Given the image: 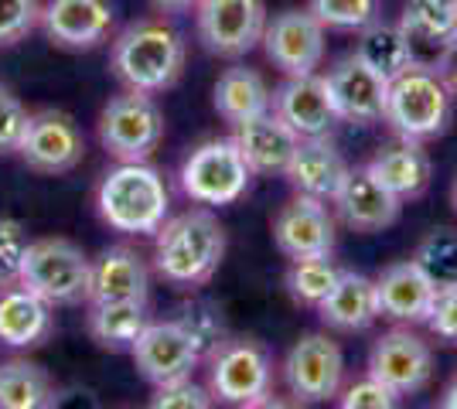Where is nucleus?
<instances>
[{
  "label": "nucleus",
  "instance_id": "obj_1",
  "mask_svg": "<svg viewBox=\"0 0 457 409\" xmlns=\"http://www.w3.org/2000/svg\"><path fill=\"white\" fill-rule=\"evenodd\" d=\"M99 218L123 235H157L168 222L171 195L157 168L147 160H120L96 188Z\"/></svg>",
  "mask_w": 457,
  "mask_h": 409
},
{
  "label": "nucleus",
  "instance_id": "obj_2",
  "mask_svg": "<svg viewBox=\"0 0 457 409\" xmlns=\"http://www.w3.org/2000/svg\"><path fill=\"white\" fill-rule=\"evenodd\" d=\"M188 48L181 31L161 18L137 20L123 28L113 41V72L116 78L137 93H164L185 72Z\"/></svg>",
  "mask_w": 457,
  "mask_h": 409
},
{
  "label": "nucleus",
  "instance_id": "obj_3",
  "mask_svg": "<svg viewBox=\"0 0 457 409\" xmlns=\"http://www.w3.org/2000/svg\"><path fill=\"white\" fill-rule=\"evenodd\" d=\"M226 256V229L209 209H191L157 229L154 270L174 287H198Z\"/></svg>",
  "mask_w": 457,
  "mask_h": 409
},
{
  "label": "nucleus",
  "instance_id": "obj_4",
  "mask_svg": "<svg viewBox=\"0 0 457 409\" xmlns=\"http://www.w3.org/2000/svg\"><path fill=\"white\" fill-rule=\"evenodd\" d=\"M451 110H454V93H451L447 78L440 72H427V69L410 65L403 76L389 82L382 119L396 130L400 140L423 143V140H434L447 130Z\"/></svg>",
  "mask_w": 457,
  "mask_h": 409
},
{
  "label": "nucleus",
  "instance_id": "obj_5",
  "mask_svg": "<svg viewBox=\"0 0 457 409\" xmlns=\"http://www.w3.org/2000/svg\"><path fill=\"white\" fill-rule=\"evenodd\" d=\"M21 287L52 307L82 304L93 287V259L69 239H35L21 266Z\"/></svg>",
  "mask_w": 457,
  "mask_h": 409
},
{
  "label": "nucleus",
  "instance_id": "obj_6",
  "mask_svg": "<svg viewBox=\"0 0 457 409\" xmlns=\"http://www.w3.org/2000/svg\"><path fill=\"white\" fill-rule=\"evenodd\" d=\"M212 399L236 409H256L273 396V362L253 338H226L209 351Z\"/></svg>",
  "mask_w": 457,
  "mask_h": 409
},
{
  "label": "nucleus",
  "instance_id": "obj_7",
  "mask_svg": "<svg viewBox=\"0 0 457 409\" xmlns=\"http://www.w3.org/2000/svg\"><path fill=\"white\" fill-rule=\"evenodd\" d=\"M181 192L198 205H232L246 195L253 171L232 136L198 143L181 164Z\"/></svg>",
  "mask_w": 457,
  "mask_h": 409
},
{
  "label": "nucleus",
  "instance_id": "obj_8",
  "mask_svg": "<svg viewBox=\"0 0 457 409\" xmlns=\"http://www.w3.org/2000/svg\"><path fill=\"white\" fill-rule=\"evenodd\" d=\"M164 136V113L154 96L127 89L99 113V143L116 160H147Z\"/></svg>",
  "mask_w": 457,
  "mask_h": 409
},
{
  "label": "nucleus",
  "instance_id": "obj_9",
  "mask_svg": "<svg viewBox=\"0 0 457 409\" xmlns=\"http://www.w3.org/2000/svg\"><path fill=\"white\" fill-rule=\"evenodd\" d=\"M396 24L406 38L410 65L444 76L457 52V0H410Z\"/></svg>",
  "mask_w": 457,
  "mask_h": 409
},
{
  "label": "nucleus",
  "instance_id": "obj_10",
  "mask_svg": "<svg viewBox=\"0 0 457 409\" xmlns=\"http://www.w3.org/2000/svg\"><path fill=\"white\" fill-rule=\"evenodd\" d=\"M198 38L212 55L239 59L253 52L267 31V4L263 0H198Z\"/></svg>",
  "mask_w": 457,
  "mask_h": 409
},
{
  "label": "nucleus",
  "instance_id": "obj_11",
  "mask_svg": "<svg viewBox=\"0 0 457 409\" xmlns=\"http://www.w3.org/2000/svg\"><path fill=\"white\" fill-rule=\"evenodd\" d=\"M130 351H134V362L140 375L147 382H154L157 389L191 379L195 365L205 358L202 348H198V341L191 338V331L178 317L174 321H151Z\"/></svg>",
  "mask_w": 457,
  "mask_h": 409
},
{
  "label": "nucleus",
  "instance_id": "obj_12",
  "mask_svg": "<svg viewBox=\"0 0 457 409\" xmlns=\"http://www.w3.org/2000/svg\"><path fill=\"white\" fill-rule=\"evenodd\" d=\"M18 154L38 175H65L86 157V136L65 110H38L28 117Z\"/></svg>",
  "mask_w": 457,
  "mask_h": 409
},
{
  "label": "nucleus",
  "instance_id": "obj_13",
  "mask_svg": "<svg viewBox=\"0 0 457 409\" xmlns=\"http://www.w3.org/2000/svg\"><path fill=\"white\" fill-rule=\"evenodd\" d=\"M345 375L342 348L321 331H311L294 341V348L287 351L284 379L287 389L297 403H324L331 396H338Z\"/></svg>",
  "mask_w": 457,
  "mask_h": 409
},
{
  "label": "nucleus",
  "instance_id": "obj_14",
  "mask_svg": "<svg viewBox=\"0 0 457 409\" xmlns=\"http://www.w3.org/2000/svg\"><path fill=\"white\" fill-rule=\"evenodd\" d=\"M324 28L311 11L287 7L267 20L263 31V48L267 59L284 72V76H311L324 61Z\"/></svg>",
  "mask_w": 457,
  "mask_h": 409
},
{
  "label": "nucleus",
  "instance_id": "obj_15",
  "mask_svg": "<svg viewBox=\"0 0 457 409\" xmlns=\"http://www.w3.org/2000/svg\"><path fill=\"white\" fill-rule=\"evenodd\" d=\"M369 375L376 382H382L386 389H393L396 396H406V392H417L430 382L434 355H430L423 338H417L406 328H393L372 345Z\"/></svg>",
  "mask_w": 457,
  "mask_h": 409
},
{
  "label": "nucleus",
  "instance_id": "obj_16",
  "mask_svg": "<svg viewBox=\"0 0 457 409\" xmlns=\"http://www.w3.org/2000/svg\"><path fill=\"white\" fill-rule=\"evenodd\" d=\"M273 242L290 259L331 256L335 249V218L321 198L294 195L273 218Z\"/></svg>",
  "mask_w": 457,
  "mask_h": 409
},
{
  "label": "nucleus",
  "instance_id": "obj_17",
  "mask_svg": "<svg viewBox=\"0 0 457 409\" xmlns=\"http://www.w3.org/2000/svg\"><path fill=\"white\" fill-rule=\"evenodd\" d=\"M324 82H328L331 102L338 110V119H348V123H376V119H382L389 82L376 76L355 52L335 61L328 69Z\"/></svg>",
  "mask_w": 457,
  "mask_h": 409
},
{
  "label": "nucleus",
  "instance_id": "obj_18",
  "mask_svg": "<svg viewBox=\"0 0 457 409\" xmlns=\"http://www.w3.org/2000/svg\"><path fill=\"white\" fill-rule=\"evenodd\" d=\"M113 0H48V4H41V28L62 48L103 45L113 31Z\"/></svg>",
  "mask_w": 457,
  "mask_h": 409
},
{
  "label": "nucleus",
  "instance_id": "obj_19",
  "mask_svg": "<svg viewBox=\"0 0 457 409\" xmlns=\"http://www.w3.org/2000/svg\"><path fill=\"white\" fill-rule=\"evenodd\" d=\"M273 113L284 119L294 134L307 136H328L331 127L338 123V110L331 102L324 76H287V82L273 93Z\"/></svg>",
  "mask_w": 457,
  "mask_h": 409
},
{
  "label": "nucleus",
  "instance_id": "obj_20",
  "mask_svg": "<svg viewBox=\"0 0 457 409\" xmlns=\"http://www.w3.org/2000/svg\"><path fill=\"white\" fill-rule=\"evenodd\" d=\"M342 222L355 233H382L400 218L403 201L379 184L369 168H348L338 195L331 198Z\"/></svg>",
  "mask_w": 457,
  "mask_h": 409
},
{
  "label": "nucleus",
  "instance_id": "obj_21",
  "mask_svg": "<svg viewBox=\"0 0 457 409\" xmlns=\"http://www.w3.org/2000/svg\"><path fill=\"white\" fill-rule=\"evenodd\" d=\"M434 297H437V287L417 266V259L396 263V266L382 270V276L376 280L379 317L400 321V324H427V314L434 307Z\"/></svg>",
  "mask_w": 457,
  "mask_h": 409
},
{
  "label": "nucleus",
  "instance_id": "obj_22",
  "mask_svg": "<svg viewBox=\"0 0 457 409\" xmlns=\"http://www.w3.org/2000/svg\"><path fill=\"white\" fill-rule=\"evenodd\" d=\"M284 175L297 195L328 201L338 195L345 175H348V164L328 136H307V140H297V151L290 157Z\"/></svg>",
  "mask_w": 457,
  "mask_h": 409
},
{
  "label": "nucleus",
  "instance_id": "obj_23",
  "mask_svg": "<svg viewBox=\"0 0 457 409\" xmlns=\"http://www.w3.org/2000/svg\"><path fill=\"white\" fill-rule=\"evenodd\" d=\"M232 140H236V147L243 151L253 175H284L290 157L297 151V140H301V136L294 134L284 119L270 110L263 117L236 123Z\"/></svg>",
  "mask_w": 457,
  "mask_h": 409
},
{
  "label": "nucleus",
  "instance_id": "obj_24",
  "mask_svg": "<svg viewBox=\"0 0 457 409\" xmlns=\"http://www.w3.org/2000/svg\"><path fill=\"white\" fill-rule=\"evenodd\" d=\"M151 293V273L144 256L127 249V246H110L103 249L99 259H93V287L89 300H144L147 304Z\"/></svg>",
  "mask_w": 457,
  "mask_h": 409
},
{
  "label": "nucleus",
  "instance_id": "obj_25",
  "mask_svg": "<svg viewBox=\"0 0 457 409\" xmlns=\"http://www.w3.org/2000/svg\"><path fill=\"white\" fill-rule=\"evenodd\" d=\"M318 314H321L324 324L335 328V331H365L379 317L376 280H369L362 273L342 270L338 283L318 304Z\"/></svg>",
  "mask_w": 457,
  "mask_h": 409
},
{
  "label": "nucleus",
  "instance_id": "obj_26",
  "mask_svg": "<svg viewBox=\"0 0 457 409\" xmlns=\"http://www.w3.org/2000/svg\"><path fill=\"white\" fill-rule=\"evenodd\" d=\"M52 331V304L24 287L0 290V345L7 348H35Z\"/></svg>",
  "mask_w": 457,
  "mask_h": 409
},
{
  "label": "nucleus",
  "instance_id": "obj_27",
  "mask_svg": "<svg viewBox=\"0 0 457 409\" xmlns=\"http://www.w3.org/2000/svg\"><path fill=\"white\" fill-rule=\"evenodd\" d=\"M372 177L386 184L393 195L400 198H417L427 192V184H430V175H434V168H430V157L427 151L413 143V140H400V143H389V147H382L379 154L372 157L369 164H365Z\"/></svg>",
  "mask_w": 457,
  "mask_h": 409
},
{
  "label": "nucleus",
  "instance_id": "obj_28",
  "mask_svg": "<svg viewBox=\"0 0 457 409\" xmlns=\"http://www.w3.org/2000/svg\"><path fill=\"white\" fill-rule=\"evenodd\" d=\"M215 110H219V117L236 127V123H246L253 117L270 113L273 110V93H270V86L256 69L232 65L215 82Z\"/></svg>",
  "mask_w": 457,
  "mask_h": 409
},
{
  "label": "nucleus",
  "instance_id": "obj_29",
  "mask_svg": "<svg viewBox=\"0 0 457 409\" xmlns=\"http://www.w3.org/2000/svg\"><path fill=\"white\" fill-rule=\"evenodd\" d=\"M151 324L144 300H103L89 307V334L103 348H134V341Z\"/></svg>",
  "mask_w": 457,
  "mask_h": 409
},
{
  "label": "nucleus",
  "instance_id": "obj_30",
  "mask_svg": "<svg viewBox=\"0 0 457 409\" xmlns=\"http://www.w3.org/2000/svg\"><path fill=\"white\" fill-rule=\"evenodd\" d=\"M52 406H55V386L41 365L28 362V358H11L0 365V409Z\"/></svg>",
  "mask_w": 457,
  "mask_h": 409
},
{
  "label": "nucleus",
  "instance_id": "obj_31",
  "mask_svg": "<svg viewBox=\"0 0 457 409\" xmlns=\"http://www.w3.org/2000/svg\"><path fill=\"white\" fill-rule=\"evenodd\" d=\"M355 55L386 82H393V78L410 69V52H406V38H403L400 24H386L379 18L362 28Z\"/></svg>",
  "mask_w": 457,
  "mask_h": 409
},
{
  "label": "nucleus",
  "instance_id": "obj_32",
  "mask_svg": "<svg viewBox=\"0 0 457 409\" xmlns=\"http://www.w3.org/2000/svg\"><path fill=\"white\" fill-rule=\"evenodd\" d=\"M342 270L331 263V256H314V259H294V266L287 273V290L297 304L318 307L331 287L338 283Z\"/></svg>",
  "mask_w": 457,
  "mask_h": 409
},
{
  "label": "nucleus",
  "instance_id": "obj_33",
  "mask_svg": "<svg viewBox=\"0 0 457 409\" xmlns=\"http://www.w3.org/2000/svg\"><path fill=\"white\" fill-rule=\"evenodd\" d=\"M417 266L430 280L434 287L444 290V287H457V233L454 229H434L420 239L417 253Z\"/></svg>",
  "mask_w": 457,
  "mask_h": 409
},
{
  "label": "nucleus",
  "instance_id": "obj_34",
  "mask_svg": "<svg viewBox=\"0 0 457 409\" xmlns=\"http://www.w3.org/2000/svg\"><path fill=\"white\" fill-rule=\"evenodd\" d=\"M307 11L335 31H362L379 18V0H307Z\"/></svg>",
  "mask_w": 457,
  "mask_h": 409
},
{
  "label": "nucleus",
  "instance_id": "obj_35",
  "mask_svg": "<svg viewBox=\"0 0 457 409\" xmlns=\"http://www.w3.org/2000/svg\"><path fill=\"white\" fill-rule=\"evenodd\" d=\"M28 229L18 218H0V290L18 287L21 283V266L28 256Z\"/></svg>",
  "mask_w": 457,
  "mask_h": 409
},
{
  "label": "nucleus",
  "instance_id": "obj_36",
  "mask_svg": "<svg viewBox=\"0 0 457 409\" xmlns=\"http://www.w3.org/2000/svg\"><path fill=\"white\" fill-rule=\"evenodd\" d=\"M41 24V0H0V45H18Z\"/></svg>",
  "mask_w": 457,
  "mask_h": 409
},
{
  "label": "nucleus",
  "instance_id": "obj_37",
  "mask_svg": "<svg viewBox=\"0 0 457 409\" xmlns=\"http://www.w3.org/2000/svg\"><path fill=\"white\" fill-rule=\"evenodd\" d=\"M28 117L31 113L24 110L18 93L7 82H0V154H14L18 151L24 127H28Z\"/></svg>",
  "mask_w": 457,
  "mask_h": 409
},
{
  "label": "nucleus",
  "instance_id": "obj_38",
  "mask_svg": "<svg viewBox=\"0 0 457 409\" xmlns=\"http://www.w3.org/2000/svg\"><path fill=\"white\" fill-rule=\"evenodd\" d=\"M342 409H400V396L369 375V379L345 389Z\"/></svg>",
  "mask_w": 457,
  "mask_h": 409
},
{
  "label": "nucleus",
  "instance_id": "obj_39",
  "mask_svg": "<svg viewBox=\"0 0 457 409\" xmlns=\"http://www.w3.org/2000/svg\"><path fill=\"white\" fill-rule=\"evenodd\" d=\"M151 409H212V392L185 379V382H174V386H161Z\"/></svg>",
  "mask_w": 457,
  "mask_h": 409
},
{
  "label": "nucleus",
  "instance_id": "obj_40",
  "mask_svg": "<svg viewBox=\"0 0 457 409\" xmlns=\"http://www.w3.org/2000/svg\"><path fill=\"white\" fill-rule=\"evenodd\" d=\"M427 328L437 334V338H444V341L457 345V287L437 290L434 307L427 314Z\"/></svg>",
  "mask_w": 457,
  "mask_h": 409
},
{
  "label": "nucleus",
  "instance_id": "obj_41",
  "mask_svg": "<svg viewBox=\"0 0 457 409\" xmlns=\"http://www.w3.org/2000/svg\"><path fill=\"white\" fill-rule=\"evenodd\" d=\"M256 409H304V403H297L294 396H290V399H273V396H270L267 403H260Z\"/></svg>",
  "mask_w": 457,
  "mask_h": 409
},
{
  "label": "nucleus",
  "instance_id": "obj_42",
  "mask_svg": "<svg viewBox=\"0 0 457 409\" xmlns=\"http://www.w3.org/2000/svg\"><path fill=\"white\" fill-rule=\"evenodd\" d=\"M154 7H161V11H181V7H191V4H198V0H151Z\"/></svg>",
  "mask_w": 457,
  "mask_h": 409
},
{
  "label": "nucleus",
  "instance_id": "obj_43",
  "mask_svg": "<svg viewBox=\"0 0 457 409\" xmlns=\"http://www.w3.org/2000/svg\"><path fill=\"white\" fill-rule=\"evenodd\" d=\"M440 409H457V375H454V382L444 389V403H440Z\"/></svg>",
  "mask_w": 457,
  "mask_h": 409
},
{
  "label": "nucleus",
  "instance_id": "obj_44",
  "mask_svg": "<svg viewBox=\"0 0 457 409\" xmlns=\"http://www.w3.org/2000/svg\"><path fill=\"white\" fill-rule=\"evenodd\" d=\"M444 78H447L451 93H457V52H454V59H451V65H447V72H444Z\"/></svg>",
  "mask_w": 457,
  "mask_h": 409
},
{
  "label": "nucleus",
  "instance_id": "obj_45",
  "mask_svg": "<svg viewBox=\"0 0 457 409\" xmlns=\"http://www.w3.org/2000/svg\"><path fill=\"white\" fill-rule=\"evenodd\" d=\"M451 201H454V209H457V177H454V188H451Z\"/></svg>",
  "mask_w": 457,
  "mask_h": 409
}]
</instances>
